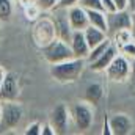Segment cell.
<instances>
[{"mask_svg": "<svg viewBox=\"0 0 135 135\" xmlns=\"http://www.w3.org/2000/svg\"><path fill=\"white\" fill-rule=\"evenodd\" d=\"M85 63L86 60L83 58H69L65 60L61 63H55V65H50V75L55 82L58 83H72V82H77L85 69Z\"/></svg>", "mask_w": 135, "mask_h": 135, "instance_id": "obj_1", "label": "cell"}, {"mask_svg": "<svg viewBox=\"0 0 135 135\" xmlns=\"http://www.w3.org/2000/svg\"><path fill=\"white\" fill-rule=\"evenodd\" d=\"M69 112H71L72 124L79 132H86L88 129H91V126L94 123V110L90 102H75L69 108Z\"/></svg>", "mask_w": 135, "mask_h": 135, "instance_id": "obj_2", "label": "cell"}, {"mask_svg": "<svg viewBox=\"0 0 135 135\" xmlns=\"http://www.w3.org/2000/svg\"><path fill=\"white\" fill-rule=\"evenodd\" d=\"M41 54H42V58H44L49 65L61 63V61H65V60L74 58L69 42L60 39V38H55L54 41H50L49 44H46L44 47H41Z\"/></svg>", "mask_w": 135, "mask_h": 135, "instance_id": "obj_3", "label": "cell"}, {"mask_svg": "<svg viewBox=\"0 0 135 135\" xmlns=\"http://www.w3.org/2000/svg\"><path fill=\"white\" fill-rule=\"evenodd\" d=\"M24 118V110L21 104L16 101L2 102V115H0V134L9 132L16 129Z\"/></svg>", "mask_w": 135, "mask_h": 135, "instance_id": "obj_4", "label": "cell"}, {"mask_svg": "<svg viewBox=\"0 0 135 135\" xmlns=\"http://www.w3.org/2000/svg\"><path fill=\"white\" fill-rule=\"evenodd\" d=\"M32 38L39 49L49 44L50 41H54L57 38V33L52 17H38L32 30Z\"/></svg>", "mask_w": 135, "mask_h": 135, "instance_id": "obj_5", "label": "cell"}, {"mask_svg": "<svg viewBox=\"0 0 135 135\" xmlns=\"http://www.w3.org/2000/svg\"><path fill=\"white\" fill-rule=\"evenodd\" d=\"M105 75L110 82H116V83L126 82L131 77V60L126 55L118 54L110 63V66L105 69Z\"/></svg>", "mask_w": 135, "mask_h": 135, "instance_id": "obj_6", "label": "cell"}, {"mask_svg": "<svg viewBox=\"0 0 135 135\" xmlns=\"http://www.w3.org/2000/svg\"><path fill=\"white\" fill-rule=\"evenodd\" d=\"M132 27V13L129 9H116L113 13H107V33L108 36L115 35L119 30H126Z\"/></svg>", "mask_w": 135, "mask_h": 135, "instance_id": "obj_7", "label": "cell"}, {"mask_svg": "<svg viewBox=\"0 0 135 135\" xmlns=\"http://www.w3.org/2000/svg\"><path fill=\"white\" fill-rule=\"evenodd\" d=\"M49 123L55 129V134H68L71 129V124H72L69 108L65 104H58L50 112V121Z\"/></svg>", "mask_w": 135, "mask_h": 135, "instance_id": "obj_8", "label": "cell"}, {"mask_svg": "<svg viewBox=\"0 0 135 135\" xmlns=\"http://www.w3.org/2000/svg\"><path fill=\"white\" fill-rule=\"evenodd\" d=\"M52 21H54V25H55L57 38H60V39L69 42V39H71V36L74 33V30L71 28L69 21H68V9L66 8L57 6L52 11Z\"/></svg>", "mask_w": 135, "mask_h": 135, "instance_id": "obj_9", "label": "cell"}, {"mask_svg": "<svg viewBox=\"0 0 135 135\" xmlns=\"http://www.w3.org/2000/svg\"><path fill=\"white\" fill-rule=\"evenodd\" d=\"M19 80L13 72H5L3 80L0 83V101H17L19 98Z\"/></svg>", "mask_w": 135, "mask_h": 135, "instance_id": "obj_10", "label": "cell"}, {"mask_svg": "<svg viewBox=\"0 0 135 135\" xmlns=\"http://www.w3.org/2000/svg\"><path fill=\"white\" fill-rule=\"evenodd\" d=\"M68 9V21H69V25L71 28L75 32V30H85L90 22H88V14H86V9L80 5H72L66 8Z\"/></svg>", "mask_w": 135, "mask_h": 135, "instance_id": "obj_11", "label": "cell"}, {"mask_svg": "<svg viewBox=\"0 0 135 135\" xmlns=\"http://www.w3.org/2000/svg\"><path fill=\"white\" fill-rule=\"evenodd\" d=\"M108 121H110V127H112L113 135H127L134 129V123H132L131 116L126 113H115L108 118Z\"/></svg>", "mask_w": 135, "mask_h": 135, "instance_id": "obj_12", "label": "cell"}, {"mask_svg": "<svg viewBox=\"0 0 135 135\" xmlns=\"http://www.w3.org/2000/svg\"><path fill=\"white\" fill-rule=\"evenodd\" d=\"M69 46H71V50H72V55L75 58H83L86 60L88 54H90V46L85 39V35L82 30H75L71 39H69Z\"/></svg>", "mask_w": 135, "mask_h": 135, "instance_id": "obj_13", "label": "cell"}, {"mask_svg": "<svg viewBox=\"0 0 135 135\" xmlns=\"http://www.w3.org/2000/svg\"><path fill=\"white\" fill-rule=\"evenodd\" d=\"M118 54H119L118 47H116L115 44H112V46H110L104 54H102L99 58H96L94 61L88 63V65H90V69H91V71H94V72H105V69L110 66V63L113 61V58H115Z\"/></svg>", "mask_w": 135, "mask_h": 135, "instance_id": "obj_14", "label": "cell"}, {"mask_svg": "<svg viewBox=\"0 0 135 135\" xmlns=\"http://www.w3.org/2000/svg\"><path fill=\"white\" fill-rule=\"evenodd\" d=\"M86 14H88L90 25H93L96 28H101L102 32L107 33V13L105 11H102V9H86Z\"/></svg>", "mask_w": 135, "mask_h": 135, "instance_id": "obj_15", "label": "cell"}, {"mask_svg": "<svg viewBox=\"0 0 135 135\" xmlns=\"http://www.w3.org/2000/svg\"><path fill=\"white\" fill-rule=\"evenodd\" d=\"M83 35H85V39H86L90 49L94 47V46H98L99 42H102V41L108 36L105 32H102L101 28H96V27H93V25H88V27L83 30Z\"/></svg>", "mask_w": 135, "mask_h": 135, "instance_id": "obj_16", "label": "cell"}, {"mask_svg": "<svg viewBox=\"0 0 135 135\" xmlns=\"http://www.w3.org/2000/svg\"><path fill=\"white\" fill-rule=\"evenodd\" d=\"M104 96V88L101 83H90L85 88V101L91 105H98Z\"/></svg>", "mask_w": 135, "mask_h": 135, "instance_id": "obj_17", "label": "cell"}, {"mask_svg": "<svg viewBox=\"0 0 135 135\" xmlns=\"http://www.w3.org/2000/svg\"><path fill=\"white\" fill-rule=\"evenodd\" d=\"M113 44V41H112V38L110 36H107L102 42H99L98 46H94V47H91L90 49V54H88V57H86V63H91V61H94L96 58H99L102 54L110 47Z\"/></svg>", "mask_w": 135, "mask_h": 135, "instance_id": "obj_18", "label": "cell"}, {"mask_svg": "<svg viewBox=\"0 0 135 135\" xmlns=\"http://www.w3.org/2000/svg\"><path fill=\"white\" fill-rule=\"evenodd\" d=\"M16 0H0V22H8L14 13Z\"/></svg>", "mask_w": 135, "mask_h": 135, "instance_id": "obj_19", "label": "cell"}, {"mask_svg": "<svg viewBox=\"0 0 135 135\" xmlns=\"http://www.w3.org/2000/svg\"><path fill=\"white\" fill-rule=\"evenodd\" d=\"M110 38H112L113 44H115L118 49H119L121 46H124V44H127V42H131V41L134 39L131 28H126V30H119V32H116L115 35H112Z\"/></svg>", "mask_w": 135, "mask_h": 135, "instance_id": "obj_20", "label": "cell"}, {"mask_svg": "<svg viewBox=\"0 0 135 135\" xmlns=\"http://www.w3.org/2000/svg\"><path fill=\"white\" fill-rule=\"evenodd\" d=\"M35 3L39 6V9L42 13H52L58 6L60 0H35Z\"/></svg>", "mask_w": 135, "mask_h": 135, "instance_id": "obj_21", "label": "cell"}, {"mask_svg": "<svg viewBox=\"0 0 135 135\" xmlns=\"http://www.w3.org/2000/svg\"><path fill=\"white\" fill-rule=\"evenodd\" d=\"M24 11H25V16H27V19H30V21H36L38 19V16L42 13L41 9H39V6L36 5V3H30V5H25L24 6Z\"/></svg>", "mask_w": 135, "mask_h": 135, "instance_id": "obj_22", "label": "cell"}, {"mask_svg": "<svg viewBox=\"0 0 135 135\" xmlns=\"http://www.w3.org/2000/svg\"><path fill=\"white\" fill-rule=\"evenodd\" d=\"M119 54H123V55H126L129 60H134L135 58V41L132 39L131 42H127V44H124V46H121L119 49Z\"/></svg>", "mask_w": 135, "mask_h": 135, "instance_id": "obj_23", "label": "cell"}, {"mask_svg": "<svg viewBox=\"0 0 135 135\" xmlns=\"http://www.w3.org/2000/svg\"><path fill=\"white\" fill-rule=\"evenodd\" d=\"M79 5L83 6L85 9H102V2L101 0H80ZM102 11H104V9H102Z\"/></svg>", "mask_w": 135, "mask_h": 135, "instance_id": "obj_24", "label": "cell"}, {"mask_svg": "<svg viewBox=\"0 0 135 135\" xmlns=\"http://www.w3.org/2000/svg\"><path fill=\"white\" fill-rule=\"evenodd\" d=\"M41 124L38 123V121H35V123H30L27 127H25V131H24V134L25 135H41Z\"/></svg>", "mask_w": 135, "mask_h": 135, "instance_id": "obj_25", "label": "cell"}, {"mask_svg": "<svg viewBox=\"0 0 135 135\" xmlns=\"http://www.w3.org/2000/svg\"><path fill=\"white\" fill-rule=\"evenodd\" d=\"M101 2H102V9H104L105 13H113V11L118 9L113 0H101Z\"/></svg>", "mask_w": 135, "mask_h": 135, "instance_id": "obj_26", "label": "cell"}, {"mask_svg": "<svg viewBox=\"0 0 135 135\" xmlns=\"http://www.w3.org/2000/svg\"><path fill=\"white\" fill-rule=\"evenodd\" d=\"M41 135H55V129L52 127L50 123H47L41 127Z\"/></svg>", "mask_w": 135, "mask_h": 135, "instance_id": "obj_27", "label": "cell"}, {"mask_svg": "<svg viewBox=\"0 0 135 135\" xmlns=\"http://www.w3.org/2000/svg\"><path fill=\"white\" fill-rule=\"evenodd\" d=\"M102 135H113V132H112V127H110V121H108V118H105V119H104Z\"/></svg>", "mask_w": 135, "mask_h": 135, "instance_id": "obj_28", "label": "cell"}, {"mask_svg": "<svg viewBox=\"0 0 135 135\" xmlns=\"http://www.w3.org/2000/svg\"><path fill=\"white\" fill-rule=\"evenodd\" d=\"M79 2H80V0H60L58 6H60V8H69V6H72V5H79Z\"/></svg>", "mask_w": 135, "mask_h": 135, "instance_id": "obj_29", "label": "cell"}, {"mask_svg": "<svg viewBox=\"0 0 135 135\" xmlns=\"http://www.w3.org/2000/svg\"><path fill=\"white\" fill-rule=\"evenodd\" d=\"M118 9H129V0H113Z\"/></svg>", "mask_w": 135, "mask_h": 135, "instance_id": "obj_30", "label": "cell"}, {"mask_svg": "<svg viewBox=\"0 0 135 135\" xmlns=\"http://www.w3.org/2000/svg\"><path fill=\"white\" fill-rule=\"evenodd\" d=\"M132 13V27H131V32H132V36H134V41H135V9L131 11Z\"/></svg>", "mask_w": 135, "mask_h": 135, "instance_id": "obj_31", "label": "cell"}, {"mask_svg": "<svg viewBox=\"0 0 135 135\" xmlns=\"http://www.w3.org/2000/svg\"><path fill=\"white\" fill-rule=\"evenodd\" d=\"M131 75H132V79L135 80V58L131 60Z\"/></svg>", "mask_w": 135, "mask_h": 135, "instance_id": "obj_32", "label": "cell"}, {"mask_svg": "<svg viewBox=\"0 0 135 135\" xmlns=\"http://www.w3.org/2000/svg\"><path fill=\"white\" fill-rule=\"evenodd\" d=\"M135 9V0H129V11Z\"/></svg>", "mask_w": 135, "mask_h": 135, "instance_id": "obj_33", "label": "cell"}, {"mask_svg": "<svg viewBox=\"0 0 135 135\" xmlns=\"http://www.w3.org/2000/svg\"><path fill=\"white\" fill-rule=\"evenodd\" d=\"M0 115H2V101H0Z\"/></svg>", "mask_w": 135, "mask_h": 135, "instance_id": "obj_34", "label": "cell"}]
</instances>
